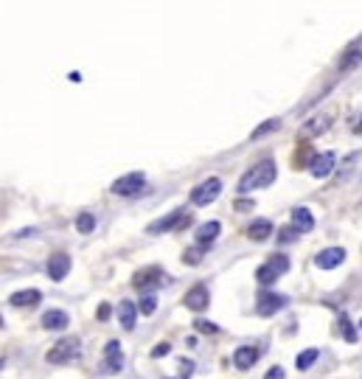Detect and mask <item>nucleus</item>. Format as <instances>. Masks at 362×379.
<instances>
[{"label": "nucleus", "mask_w": 362, "mask_h": 379, "mask_svg": "<svg viewBox=\"0 0 362 379\" xmlns=\"http://www.w3.org/2000/svg\"><path fill=\"white\" fill-rule=\"evenodd\" d=\"M276 177H278V166H276L273 160H261V163H256L250 171L242 174V180H239V191H242V194H250V191L267 188V186L276 183Z\"/></svg>", "instance_id": "f257e3e1"}, {"label": "nucleus", "mask_w": 362, "mask_h": 379, "mask_svg": "<svg viewBox=\"0 0 362 379\" xmlns=\"http://www.w3.org/2000/svg\"><path fill=\"white\" fill-rule=\"evenodd\" d=\"M287 270H290V259H287L284 253H276L273 259H267V261L256 270V281H259L261 287H270V284H276Z\"/></svg>", "instance_id": "f03ea898"}, {"label": "nucleus", "mask_w": 362, "mask_h": 379, "mask_svg": "<svg viewBox=\"0 0 362 379\" xmlns=\"http://www.w3.org/2000/svg\"><path fill=\"white\" fill-rule=\"evenodd\" d=\"M79 354H81V343H79L76 337H62V340H57V343L48 349L45 360H48L51 366H62V363H73Z\"/></svg>", "instance_id": "7ed1b4c3"}, {"label": "nucleus", "mask_w": 362, "mask_h": 379, "mask_svg": "<svg viewBox=\"0 0 362 379\" xmlns=\"http://www.w3.org/2000/svg\"><path fill=\"white\" fill-rule=\"evenodd\" d=\"M188 222H191V217L186 214V208H177V211H171V214H166V217L154 220L152 225L146 227V233H149V236H160V233H169V230H177V227L188 225Z\"/></svg>", "instance_id": "20e7f679"}, {"label": "nucleus", "mask_w": 362, "mask_h": 379, "mask_svg": "<svg viewBox=\"0 0 362 379\" xmlns=\"http://www.w3.org/2000/svg\"><path fill=\"white\" fill-rule=\"evenodd\" d=\"M146 186V174L144 171H130V174H124V177H118L110 188H113V194H118V197H135V194H141Z\"/></svg>", "instance_id": "39448f33"}, {"label": "nucleus", "mask_w": 362, "mask_h": 379, "mask_svg": "<svg viewBox=\"0 0 362 379\" xmlns=\"http://www.w3.org/2000/svg\"><path fill=\"white\" fill-rule=\"evenodd\" d=\"M219 194H222V180L219 177H208V180H203L200 186L191 188V203L194 205H211Z\"/></svg>", "instance_id": "423d86ee"}, {"label": "nucleus", "mask_w": 362, "mask_h": 379, "mask_svg": "<svg viewBox=\"0 0 362 379\" xmlns=\"http://www.w3.org/2000/svg\"><path fill=\"white\" fill-rule=\"evenodd\" d=\"M287 303H290L287 295H278V293H259V295H256V312H259L261 317H270V315L281 312Z\"/></svg>", "instance_id": "0eeeda50"}, {"label": "nucleus", "mask_w": 362, "mask_h": 379, "mask_svg": "<svg viewBox=\"0 0 362 379\" xmlns=\"http://www.w3.org/2000/svg\"><path fill=\"white\" fill-rule=\"evenodd\" d=\"M163 270L160 267H146V270H138L135 273V278H132V284L141 290V293H154V287H160L163 284Z\"/></svg>", "instance_id": "6e6552de"}, {"label": "nucleus", "mask_w": 362, "mask_h": 379, "mask_svg": "<svg viewBox=\"0 0 362 379\" xmlns=\"http://www.w3.org/2000/svg\"><path fill=\"white\" fill-rule=\"evenodd\" d=\"M332 121H334V110H326V113H320V115L309 118V121L300 127V135H303V138H315V135H323V132L332 127Z\"/></svg>", "instance_id": "1a4fd4ad"}, {"label": "nucleus", "mask_w": 362, "mask_h": 379, "mask_svg": "<svg viewBox=\"0 0 362 379\" xmlns=\"http://www.w3.org/2000/svg\"><path fill=\"white\" fill-rule=\"evenodd\" d=\"M346 247H326V250H320L317 256H315V264L320 267V270H334V267H340L343 261H346Z\"/></svg>", "instance_id": "9d476101"}, {"label": "nucleus", "mask_w": 362, "mask_h": 379, "mask_svg": "<svg viewBox=\"0 0 362 379\" xmlns=\"http://www.w3.org/2000/svg\"><path fill=\"white\" fill-rule=\"evenodd\" d=\"M71 273V256L68 253H54L48 259V278L51 281H62Z\"/></svg>", "instance_id": "9b49d317"}, {"label": "nucleus", "mask_w": 362, "mask_h": 379, "mask_svg": "<svg viewBox=\"0 0 362 379\" xmlns=\"http://www.w3.org/2000/svg\"><path fill=\"white\" fill-rule=\"evenodd\" d=\"M208 303H211V295H208V287H203V284H194L186 293V306L191 312H203V309H208Z\"/></svg>", "instance_id": "f8f14e48"}, {"label": "nucleus", "mask_w": 362, "mask_h": 379, "mask_svg": "<svg viewBox=\"0 0 362 379\" xmlns=\"http://www.w3.org/2000/svg\"><path fill=\"white\" fill-rule=\"evenodd\" d=\"M334 160H337V154H334V152H323V154H317V157H315V163L309 166V171H312V177H317V180H323V177H329V174H332V169L337 166Z\"/></svg>", "instance_id": "ddd939ff"}, {"label": "nucleus", "mask_w": 362, "mask_h": 379, "mask_svg": "<svg viewBox=\"0 0 362 379\" xmlns=\"http://www.w3.org/2000/svg\"><path fill=\"white\" fill-rule=\"evenodd\" d=\"M68 323H71V317L65 309H48L43 315V329H48V332H62V329H68Z\"/></svg>", "instance_id": "4468645a"}, {"label": "nucleus", "mask_w": 362, "mask_h": 379, "mask_svg": "<svg viewBox=\"0 0 362 379\" xmlns=\"http://www.w3.org/2000/svg\"><path fill=\"white\" fill-rule=\"evenodd\" d=\"M104 366H107V371H110V374H115V371H121V368H124V354H121L118 340H110V343L104 346Z\"/></svg>", "instance_id": "2eb2a0df"}, {"label": "nucleus", "mask_w": 362, "mask_h": 379, "mask_svg": "<svg viewBox=\"0 0 362 379\" xmlns=\"http://www.w3.org/2000/svg\"><path fill=\"white\" fill-rule=\"evenodd\" d=\"M256 360H259V349H256V346H239V349L233 351V366H236L239 371L253 368Z\"/></svg>", "instance_id": "dca6fc26"}, {"label": "nucleus", "mask_w": 362, "mask_h": 379, "mask_svg": "<svg viewBox=\"0 0 362 379\" xmlns=\"http://www.w3.org/2000/svg\"><path fill=\"white\" fill-rule=\"evenodd\" d=\"M292 227H295L298 233H309V230L315 227V217H312V211H309L306 205H298V208L292 211Z\"/></svg>", "instance_id": "f3484780"}, {"label": "nucleus", "mask_w": 362, "mask_h": 379, "mask_svg": "<svg viewBox=\"0 0 362 379\" xmlns=\"http://www.w3.org/2000/svg\"><path fill=\"white\" fill-rule=\"evenodd\" d=\"M219 230H222V222H217V220H211V222L200 225V230H197V244H200V247L214 244V242H217V236H219Z\"/></svg>", "instance_id": "a211bd4d"}, {"label": "nucleus", "mask_w": 362, "mask_h": 379, "mask_svg": "<svg viewBox=\"0 0 362 379\" xmlns=\"http://www.w3.org/2000/svg\"><path fill=\"white\" fill-rule=\"evenodd\" d=\"M118 320H121V326H124L127 332H132V329H135V320H138V306L132 301L118 303Z\"/></svg>", "instance_id": "6ab92c4d"}, {"label": "nucleus", "mask_w": 362, "mask_h": 379, "mask_svg": "<svg viewBox=\"0 0 362 379\" xmlns=\"http://www.w3.org/2000/svg\"><path fill=\"white\" fill-rule=\"evenodd\" d=\"M270 236H273V222L270 220H256V222L247 225V239H253V242H264Z\"/></svg>", "instance_id": "aec40b11"}, {"label": "nucleus", "mask_w": 362, "mask_h": 379, "mask_svg": "<svg viewBox=\"0 0 362 379\" xmlns=\"http://www.w3.org/2000/svg\"><path fill=\"white\" fill-rule=\"evenodd\" d=\"M362 65V48L360 45H354V48H349L346 51V57L340 60V76L351 74L354 68H360Z\"/></svg>", "instance_id": "412c9836"}, {"label": "nucleus", "mask_w": 362, "mask_h": 379, "mask_svg": "<svg viewBox=\"0 0 362 379\" xmlns=\"http://www.w3.org/2000/svg\"><path fill=\"white\" fill-rule=\"evenodd\" d=\"M40 301H43L40 290H20V293H14V295L9 298L11 306H37Z\"/></svg>", "instance_id": "4be33fe9"}, {"label": "nucleus", "mask_w": 362, "mask_h": 379, "mask_svg": "<svg viewBox=\"0 0 362 379\" xmlns=\"http://www.w3.org/2000/svg\"><path fill=\"white\" fill-rule=\"evenodd\" d=\"M317 357H320V351H317V349H306V351H300V354L295 357L298 371H309V368L317 363Z\"/></svg>", "instance_id": "5701e85b"}, {"label": "nucleus", "mask_w": 362, "mask_h": 379, "mask_svg": "<svg viewBox=\"0 0 362 379\" xmlns=\"http://www.w3.org/2000/svg\"><path fill=\"white\" fill-rule=\"evenodd\" d=\"M278 130H281V118H270V121H264V124H259V127L253 130L250 141H259V138H264V135H270V132H278Z\"/></svg>", "instance_id": "b1692460"}, {"label": "nucleus", "mask_w": 362, "mask_h": 379, "mask_svg": "<svg viewBox=\"0 0 362 379\" xmlns=\"http://www.w3.org/2000/svg\"><path fill=\"white\" fill-rule=\"evenodd\" d=\"M76 230H79V233H93V230H96V217L87 214V211L79 214V217H76Z\"/></svg>", "instance_id": "393cba45"}, {"label": "nucleus", "mask_w": 362, "mask_h": 379, "mask_svg": "<svg viewBox=\"0 0 362 379\" xmlns=\"http://www.w3.org/2000/svg\"><path fill=\"white\" fill-rule=\"evenodd\" d=\"M157 306V295L154 293H141V315H152Z\"/></svg>", "instance_id": "a878e982"}, {"label": "nucleus", "mask_w": 362, "mask_h": 379, "mask_svg": "<svg viewBox=\"0 0 362 379\" xmlns=\"http://www.w3.org/2000/svg\"><path fill=\"white\" fill-rule=\"evenodd\" d=\"M183 261H186V264H200V261H203V247H200V244H197V247H188V250L183 253Z\"/></svg>", "instance_id": "bb28decb"}, {"label": "nucleus", "mask_w": 362, "mask_h": 379, "mask_svg": "<svg viewBox=\"0 0 362 379\" xmlns=\"http://www.w3.org/2000/svg\"><path fill=\"white\" fill-rule=\"evenodd\" d=\"M354 160H360V152H354V154H349V157H346V166H343V169H340V174H337V180H340V183H343V180L349 177V171L354 169Z\"/></svg>", "instance_id": "cd10ccee"}, {"label": "nucleus", "mask_w": 362, "mask_h": 379, "mask_svg": "<svg viewBox=\"0 0 362 379\" xmlns=\"http://www.w3.org/2000/svg\"><path fill=\"white\" fill-rule=\"evenodd\" d=\"M340 329H343V334H346V340H349V343H357V332L351 329V323H349V317H346V315L340 317Z\"/></svg>", "instance_id": "c85d7f7f"}, {"label": "nucleus", "mask_w": 362, "mask_h": 379, "mask_svg": "<svg viewBox=\"0 0 362 379\" xmlns=\"http://www.w3.org/2000/svg\"><path fill=\"white\" fill-rule=\"evenodd\" d=\"M177 366H180V379H188L194 374V363L191 360H180Z\"/></svg>", "instance_id": "c756f323"}, {"label": "nucleus", "mask_w": 362, "mask_h": 379, "mask_svg": "<svg viewBox=\"0 0 362 379\" xmlns=\"http://www.w3.org/2000/svg\"><path fill=\"white\" fill-rule=\"evenodd\" d=\"M194 326H197L200 332H205V334H217V332H219L217 326H214V323H208V320H197Z\"/></svg>", "instance_id": "7c9ffc66"}, {"label": "nucleus", "mask_w": 362, "mask_h": 379, "mask_svg": "<svg viewBox=\"0 0 362 379\" xmlns=\"http://www.w3.org/2000/svg\"><path fill=\"white\" fill-rule=\"evenodd\" d=\"M169 351H171V343H160V346L152 349V357H166Z\"/></svg>", "instance_id": "2f4dec72"}, {"label": "nucleus", "mask_w": 362, "mask_h": 379, "mask_svg": "<svg viewBox=\"0 0 362 379\" xmlns=\"http://www.w3.org/2000/svg\"><path fill=\"white\" fill-rule=\"evenodd\" d=\"M264 379H287V374H284V368H281V366H276V368H270V371H267V377Z\"/></svg>", "instance_id": "473e14b6"}, {"label": "nucleus", "mask_w": 362, "mask_h": 379, "mask_svg": "<svg viewBox=\"0 0 362 379\" xmlns=\"http://www.w3.org/2000/svg\"><path fill=\"white\" fill-rule=\"evenodd\" d=\"M295 236H298V230H295V227H281V236H278V239H281V242H292Z\"/></svg>", "instance_id": "72a5a7b5"}, {"label": "nucleus", "mask_w": 362, "mask_h": 379, "mask_svg": "<svg viewBox=\"0 0 362 379\" xmlns=\"http://www.w3.org/2000/svg\"><path fill=\"white\" fill-rule=\"evenodd\" d=\"M110 312H113V309H110V303H101V306H98V320H107V317H110Z\"/></svg>", "instance_id": "f704fd0d"}, {"label": "nucleus", "mask_w": 362, "mask_h": 379, "mask_svg": "<svg viewBox=\"0 0 362 379\" xmlns=\"http://www.w3.org/2000/svg\"><path fill=\"white\" fill-rule=\"evenodd\" d=\"M253 208V203H247V200H239L236 203V211H250Z\"/></svg>", "instance_id": "c9c22d12"}, {"label": "nucleus", "mask_w": 362, "mask_h": 379, "mask_svg": "<svg viewBox=\"0 0 362 379\" xmlns=\"http://www.w3.org/2000/svg\"><path fill=\"white\" fill-rule=\"evenodd\" d=\"M354 135H362V115L357 118V124H354Z\"/></svg>", "instance_id": "e433bc0d"}, {"label": "nucleus", "mask_w": 362, "mask_h": 379, "mask_svg": "<svg viewBox=\"0 0 362 379\" xmlns=\"http://www.w3.org/2000/svg\"><path fill=\"white\" fill-rule=\"evenodd\" d=\"M166 379H171V377H166Z\"/></svg>", "instance_id": "4c0bfd02"}]
</instances>
